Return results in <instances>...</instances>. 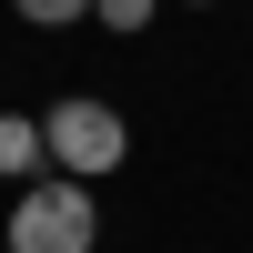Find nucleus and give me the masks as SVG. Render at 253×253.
I'll return each instance as SVG.
<instances>
[{"mask_svg":"<svg viewBox=\"0 0 253 253\" xmlns=\"http://www.w3.org/2000/svg\"><path fill=\"white\" fill-rule=\"evenodd\" d=\"M10 253H91L101 243V213H91V182H20V213H10V233H0Z\"/></svg>","mask_w":253,"mask_h":253,"instance_id":"1","label":"nucleus"},{"mask_svg":"<svg viewBox=\"0 0 253 253\" xmlns=\"http://www.w3.org/2000/svg\"><path fill=\"white\" fill-rule=\"evenodd\" d=\"M41 132H51V162H61L71 182H101V172H122V152H132V122H122L112 101H91V91L51 101V112H41Z\"/></svg>","mask_w":253,"mask_h":253,"instance_id":"2","label":"nucleus"},{"mask_svg":"<svg viewBox=\"0 0 253 253\" xmlns=\"http://www.w3.org/2000/svg\"><path fill=\"white\" fill-rule=\"evenodd\" d=\"M41 162H51V132H41V112H0V182H31Z\"/></svg>","mask_w":253,"mask_h":253,"instance_id":"3","label":"nucleus"},{"mask_svg":"<svg viewBox=\"0 0 253 253\" xmlns=\"http://www.w3.org/2000/svg\"><path fill=\"white\" fill-rule=\"evenodd\" d=\"M31 31H71V20H91V0H10Z\"/></svg>","mask_w":253,"mask_h":253,"instance_id":"4","label":"nucleus"},{"mask_svg":"<svg viewBox=\"0 0 253 253\" xmlns=\"http://www.w3.org/2000/svg\"><path fill=\"white\" fill-rule=\"evenodd\" d=\"M91 10L112 20V31H152V10H162V0H91Z\"/></svg>","mask_w":253,"mask_h":253,"instance_id":"5","label":"nucleus"},{"mask_svg":"<svg viewBox=\"0 0 253 253\" xmlns=\"http://www.w3.org/2000/svg\"><path fill=\"white\" fill-rule=\"evenodd\" d=\"M0 253H10V243H0Z\"/></svg>","mask_w":253,"mask_h":253,"instance_id":"6","label":"nucleus"},{"mask_svg":"<svg viewBox=\"0 0 253 253\" xmlns=\"http://www.w3.org/2000/svg\"><path fill=\"white\" fill-rule=\"evenodd\" d=\"M193 10H203V0H193Z\"/></svg>","mask_w":253,"mask_h":253,"instance_id":"7","label":"nucleus"}]
</instances>
